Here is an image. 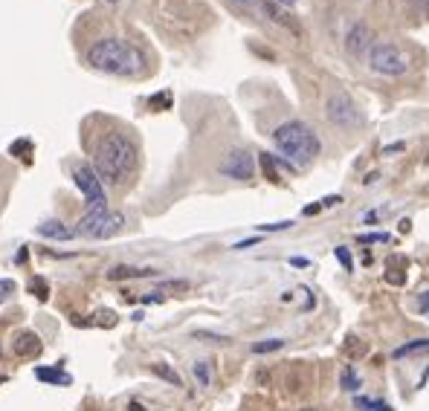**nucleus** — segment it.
Segmentation results:
<instances>
[{
  "mask_svg": "<svg viewBox=\"0 0 429 411\" xmlns=\"http://www.w3.org/2000/svg\"><path fill=\"white\" fill-rule=\"evenodd\" d=\"M125 226V214L122 211H108V209H87L85 218L75 226V234L82 238H93V241H102V238H113L116 232H122Z\"/></svg>",
  "mask_w": 429,
  "mask_h": 411,
  "instance_id": "nucleus-4",
  "label": "nucleus"
},
{
  "mask_svg": "<svg viewBox=\"0 0 429 411\" xmlns=\"http://www.w3.org/2000/svg\"><path fill=\"white\" fill-rule=\"evenodd\" d=\"M151 276H157V269H151V267H113L108 269V278L110 281H131V278H151Z\"/></svg>",
  "mask_w": 429,
  "mask_h": 411,
  "instance_id": "nucleus-10",
  "label": "nucleus"
},
{
  "mask_svg": "<svg viewBox=\"0 0 429 411\" xmlns=\"http://www.w3.org/2000/svg\"><path fill=\"white\" fill-rule=\"evenodd\" d=\"M252 246H259V238H247V241L235 244V249H252Z\"/></svg>",
  "mask_w": 429,
  "mask_h": 411,
  "instance_id": "nucleus-27",
  "label": "nucleus"
},
{
  "mask_svg": "<svg viewBox=\"0 0 429 411\" xmlns=\"http://www.w3.org/2000/svg\"><path fill=\"white\" fill-rule=\"evenodd\" d=\"M29 290H32V292H35V296L41 299V301H47V296H50V287H47V281H44L41 276H35V278L29 281Z\"/></svg>",
  "mask_w": 429,
  "mask_h": 411,
  "instance_id": "nucleus-20",
  "label": "nucleus"
},
{
  "mask_svg": "<svg viewBox=\"0 0 429 411\" xmlns=\"http://www.w3.org/2000/svg\"><path fill=\"white\" fill-rule=\"evenodd\" d=\"M41 238H50V241H70L73 234H75V229H70L67 223H61V221H47V223H38V229H35Z\"/></svg>",
  "mask_w": 429,
  "mask_h": 411,
  "instance_id": "nucleus-11",
  "label": "nucleus"
},
{
  "mask_svg": "<svg viewBox=\"0 0 429 411\" xmlns=\"http://www.w3.org/2000/svg\"><path fill=\"white\" fill-rule=\"evenodd\" d=\"M276 3H279V6H293L296 0H276Z\"/></svg>",
  "mask_w": 429,
  "mask_h": 411,
  "instance_id": "nucleus-34",
  "label": "nucleus"
},
{
  "mask_svg": "<svg viewBox=\"0 0 429 411\" xmlns=\"http://www.w3.org/2000/svg\"><path fill=\"white\" fill-rule=\"evenodd\" d=\"M272 145L279 148V154L287 156L290 165H307L317 160L319 154V136L310 130V125H305L302 119H290L282 122L276 130H272Z\"/></svg>",
  "mask_w": 429,
  "mask_h": 411,
  "instance_id": "nucleus-3",
  "label": "nucleus"
},
{
  "mask_svg": "<svg viewBox=\"0 0 429 411\" xmlns=\"http://www.w3.org/2000/svg\"><path fill=\"white\" fill-rule=\"evenodd\" d=\"M334 255H337V261L342 264V269H354V261H351V252L345 249V246H334Z\"/></svg>",
  "mask_w": 429,
  "mask_h": 411,
  "instance_id": "nucleus-21",
  "label": "nucleus"
},
{
  "mask_svg": "<svg viewBox=\"0 0 429 411\" xmlns=\"http://www.w3.org/2000/svg\"><path fill=\"white\" fill-rule=\"evenodd\" d=\"M299 411H319V408H299Z\"/></svg>",
  "mask_w": 429,
  "mask_h": 411,
  "instance_id": "nucleus-37",
  "label": "nucleus"
},
{
  "mask_svg": "<svg viewBox=\"0 0 429 411\" xmlns=\"http://www.w3.org/2000/svg\"><path fill=\"white\" fill-rule=\"evenodd\" d=\"M293 226V221H279V223H264L261 226V232H284V229H290Z\"/></svg>",
  "mask_w": 429,
  "mask_h": 411,
  "instance_id": "nucleus-24",
  "label": "nucleus"
},
{
  "mask_svg": "<svg viewBox=\"0 0 429 411\" xmlns=\"http://www.w3.org/2000/svg\"><path fill=\"white\" fill-rule=\"evenodd\" d=\"M377 177H380V174H377V171H372V174H368V177H365V186H372Z\"/></svg>",
  "mask_w": 429,
  "mask_h": 411,
  "instance_id": "nucleus-32",
  "label": "nucleus"
},
{
  "mask_svg": "<svg viewBox=\"0 0 429 411\" xmlns=\"http://www.w3.org/2000/svg\"><path fill=\"white\" fill-rule=\"evenodd\" d=\"M372 411H392V405L388 403H380V400H375V408Z\"/></svg>",
  "mask_w": 429,
  "mask_h": 411,
  "instance_id": "nucleus-31",
  "label": "nucleus"
},
{
  "mask_svg": "<svg viewBox=\"0 0 429 411\" xmlns=\"http://www.w3.org/2000/svg\"><path fill=\"white\" fill-rule=\"evenodd\" d=\"M108 3H119V0H108Z\"/></svg>",
  "mask_w": 429,
  "mask_h": 411,
  "instance_id": "nucleus-38",
  "label": "nucleus"
},
{
  "mask_svg": "<svg viewBox=\"0 0 429 411\" xmlns=\"http://www.w3.org/2000/svg\"><path fill=\"white\" fill-rule=\"evenodd\" d=\"M87 64L108 75H140L145 55L122 38H102L87 50Z\"/></svg>",
  "mask_w": 429,
  "mask_h": 411,
  "instance_id": "nucleus-1",
  "label": "nucleus"
},
{
  "mask_svg": "<svg viewBox=\"0 0 429 411\" xmlns=\"http://www.w3.org/2000/svg\"><path fill=\"white\" fill-rule=\"evenodd\" d=\"M340 382H342V391H348V394H357V391H360V377L354 374V368H351V365H345L342 368V377H340Z\"/></svg>",
  "mask_w": 429,
  "mask_h": 411,
  "instance_id": "nucleus-16",
  "label": "nucleus"
},
{
  "mask_svg": "<svg viewBox=\"0 0 429 411\" xmlns=\"http://www.w3.org/2000/svg\"><path fill=\"white\" fill-rule=\"evenodd\" d=\"M151 374L160 377V380H166L168 385H183L180 374H177V371H174L171 365H166V362H154V365H151Z\"/></svg>",
  "mask_w": 429,
  "mask_h": 411,
  "instance_id": "nucleus-15",
  "label": "nucleus"
},
{
  "mask_svg": "<svg viewBox=\"0 0 429 411\" xmlns=\"http://www.w3.org/2000/svg\"><path fill=\"white\" fill-rule=\"evenodd\" d=\"M354 405H357L360 411H372V408H375V400H372V397H360V394H357Z\"/></svg>",
  "mask_w": 429,
  "mask_h": 411,
  "instance_id": "nucleus-25",
  "label": "nucleus"
},
{
  "mask_svg": "<svg viewBox=\"0 0 429 411\" xmlns=\"http://www.w3.org/2000/svg\"><path fill=\"white\" fill-rule=\"evenodd\" d=\"M194 380H198L201 388H209V385H212V365H209L206 359L194 362Z\"/></svg>",
  "mask_w": 429,
  "mask_h": 411,
  "instance_id": "nucleus-17",
  "label": "nucleus"
},
{
  "mask_svg": "<svg viewBox=\"0 0 429 411\" xmlns=\"http://www.w3.org/2000/svg\"><path fill=\"white\" fill-rule=\"evenodd\" d=\"M218 171L224 174V177H229V180H241V183L252 180V177H256V156H252L249 151H244V148H235V151H229L221 160Z\"/></svg>",
  "mask_w": 429,
  "mask_h": 411,
  "instance_id": "nucleus-8",
  "label": "nucleus"
},
{
  "mask_svg": "<svg viewBox=\"0 0 429 411\" xmlns=\"http://www.w3.org/2000/svg\"><path fill=\"white\" fill-rule=\"evenodd\" d=\"M421 6H423V9L429 12V0H421Z\"/></svg>",
  "mask_w": 429,
  "mask_h": 411,
  "instance_id": "nucleus-36",
  "label": "nucleus"
},
{
  "mask_svg": "<svg viewBox=\"0 0 429 411\" xmlns=\"http://www.w3.org/2000/svg\"><path fill=\"white\" fill-rule=\"evenodd\" d=\"M12 292H15V281H9V278H3V281H0V304H3V301H9V296H12Z\"/></svg>",
  "mask_w": 429,
  "mask_h": 411,
  "instance_id": "nucleus-23",
  "label": "nucleus"
},
{
  "mask_svg": "<svg viewBox=\"0 0 429 411\" xmlns=\"http://www.w3.org/2000/svg\"><path fill=\"white\" fill-rule=\"evenodd\" d=\"M429 350V339H412V342H406L400 348L392 350V357L395 359H403V357H415V354H426Z\"/></svg>",
  "mask_w": 429,
  "mask_h": 411,
  "instance_id": "nucleus-14",
  "label": "nucleus"
},
{
  "mask_svg": "<svg viewBox=\"0 0 429 411\" xmlns=\"http://www.w3.org/2000/svg\"><path fill=\"white\" fill-rule=\"evenodd\" d=\"M368 67H372L377 75L398 78V75H403L409 70V55L395 44L380 41V44H375L372 50H368Z\"/></svg>",
  "mask_w": 429,
  "mask_h": 411,
  "instance_id": "nucleus-5",
  "label": "nucleus"
},
{
  "mask_svg": "<svg viewBox=\"0 0 429 411\" xmlns=\"http://www.w3.org/2000/svg\"><path fill=\"white\" fill-rule=\"evenodd\" d=\"M128 408H131V411H145V408H143V405H140V403H131V405H128Z\"/></svg>",
  "mask_w": 429,
  "mask_h": 411,
  "instance_id": "nucleus-35",
  "label": "nucleus"
},
{
  "mask_svg": "<svg viewBox=\"0 0 429 411\" xmlns=\"http://www.w3.org/2000/svg\"><path fill=\"white\" fill-rule=\"evenodd\" d=\"M325 116L330 125L342 130H354L360 125V110L348 93H330L325 102Z\"/></svg>",
  "mask_w": 429,
  "mask_h": 411,
  "instance_id": "nucleus-6",
  "label": "nucleus"
},
{
  "mask_svg": "<svg viewBox=\"0 0 429 411\" xmlns=\"http://www.w3.org/2000/svg\"><path fill=\"white\" fill-rule=\"evenodd\" d=\"M15 354L17 357H24V359H32V357H38L41 354V339H38L35 334H17V339H15Z\"/></svg>",
  "mask_w": 429,
  "mask_h": 411,
  "instance_id": "nucleus-12",
  "label": "nucleus"
},
{
  "mask_svg": "<svg viewBox=\"0 0 429 411\" xmlns=\"http://www.w3.org/2000/svg\"><path fill=\"white\" fill-rule=\"evenodd\" d=\"M368 47H372V29H368L365 24H354L348 29V35H345V50H348V55L351 58H360Z\"/></svg>",
  "mask_w": 429,
  "mask_h": 411,
  "instance_id": "nucleus-9",
  "label": "nucleus"
},
{
  "mask_svg": "<svg viewBox=\"0 0 429 411\" xmlns=\"http://www.w3.org/2000/svg\"><path fill=\"white\" fill-rule=\"evenodd\" d=\"M73 183L79 186V191L85 194L87 209H108V197H105V183L96 174L93 165H75L73 168Z\"/></svg>",
  "mask_w": 429,
  "mask_h": 411,
  "instance_id": "nucleus-7",
  "label": "nucleus"
},
{
  "mask_svg": "<svg viewBox=\"0 0 429 411\" xmlns=\"http://www.w3.org/2000/svg\"><path fill=\"white\" fill-rule=\"evenodd\" d=\"M360 244H388L386 232H375V234H360Z\"/></svg>",
  "mask_w": 429,
  "mask_h": 411,
  "instance_id": "nucleus-22",
  "label": "nucleus"
},
{
  "mask_svg": "<svg viewBox=\"0 0 429 411\" xmlns=\"http://www.w3.org/2000/svg\"><path fill=\"white\" fill-rule=\"evenodd\" d=\"M418 310L421 313H429V290H423L421 296H418Z\"/></svg>",
  "mask_w": 429,
  "mask_h": 411,
  "instance_id": "nucleus-26",
  "label": "nucleus"
},
{
  "mask_svg": "<svg viewBox=\"0 0 429 411\" xmlns=\"http://www.w3.org/2000/svg\"><path fill=\"white\" fill-rule=\"evenodd\" d=\"M403 148H406L403 142H395V145H386V148H383V154H395V151H403Z\"/></svg>",
  "mask_w": 429,
  "mask_h": 411,
  "instance_id": "nucleus-30",
  "label": "nucleus"
},
{
  "mask_svg": "<svg viewBox=\"0 0 429 411\" xmlns=\"http://www.w3.org/2000/svg\"><path fill=\"white\" fill-rule=\"evenodd\" d=\"M261 168H264V177H270L272 183H279V168H276V156H272V154H261Z\"/></svg>",
  "mask_w": 429,
  "mask_h": 411,
  "instance_id": "nucleus-18",
  "label": "nucleus"
},
{
  "mask_svg": "<svg viewBox=\"0 0 429 411\" xmlns=\"http://www.w3.org/2000/svg\"><path fill=\"white\" fill-rule=\"evenodd\" d=\"M340 203H342L340 194H330V197H325V200H322V206H340Z\"/></svg>",
  "mask_w": 429,
  "mask_h": 411,
  "instance_id": "nucleus-29",
  "label": "nucleus"
},
{
  "mask_svg": "<svg viewBox=\"0 0 429 411\" xmlns=\"http://www.w3.org/2000/svg\"><path fill=\"white\" fill-rule=\"evenodd\" d=\"M168 102H171L168 93H160V96H154V99H151V105H168Z\"/></svg>",
  "mask_w": 429,
  "mask_h": 411,
  "instance_id": "nucleus-28",
  "label": "nucleus"
},
{
  "mask_svg": "<svg viewBox=\"0 0 429 411\" xmlns=\"http://www.w3.org/2000/svg\"><path fill=\"white\" fill-rule=\"evenodd\" d=\"M322 206H305V214H317Z\"/></svg>",
  "mask_w": 429,
  "mask_h": 411,
  "instance_id": "nucleus-33",
  "label": "nucleus"
},
{
  "mask_svg": "<svg viewBox=\"0 0 429 411\" xmlns=\"http://www.w3.org/2000/svg\"><path fill=\"white\" fill-rule=\"evenodd\" d=\"M93 168L105 183H113V186L125 183V177L136 168V145L119 130L108 133L105 140L96 145Z\"/></svg>",
  "mask_w": 429,
  "mask_h": 411,
  "instance_id": "nucleus-2",
  "label": "nucleus"
},
{
  "mask_svg": "<svg viewBox=\"0 0 429 411\" xmlns=\"http://www.w3.org/2000/svg\"><path fill=\"white\" fill-rule=\"evenodd\" d=\"M35 377L41 382H50V385H70V374H64L61 368H35Z\"/></svg>",
  "mask_w": 429,
  "mask_h": 411,
  "instance_id": "nucleus-13",
  "label": "nucleus"
},
{
  "mask_svg": "<svg viewBox=\"0 0 429 411\" xmlns=\"http://www.w3.org/2000/svg\"><path fill=\"white\" fill-rule=\"evenodd\" d=\"M282 348H284V339H267L252 345V354H272V350H282Z\"/></svg>",
  "mask_w": 429,
  "mask_h": 411,
  "instance_id": "nucleus-19",
  "label": "nucleus"
}]
</instances>
